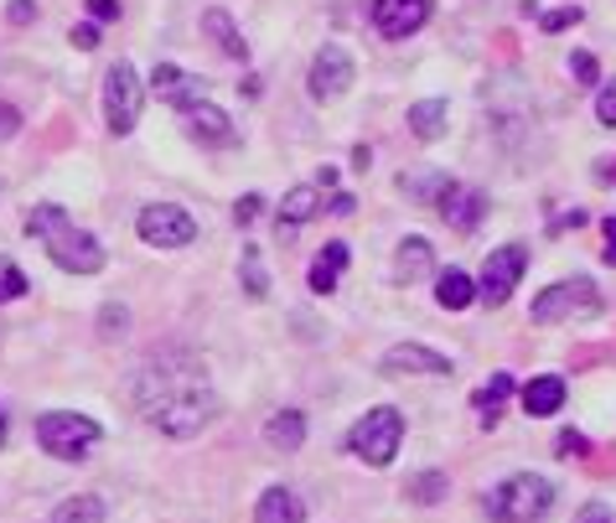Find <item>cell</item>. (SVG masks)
<instances>
[{
    "instance_id": "cell-47",
    "label": "cell",
    "mask_w": 616,
    "mask_h": 523,
    "mask_svg": "<svg viewBox=\"0 0 616 523\" xmlns=\"http://www.w3.org/2000/svg\"><path fill=\"white\" fill-rule=\"evenodd\" d=\"M238 94H244V99H259V78H255V73H249V78L238 84Z\"/></svg>"
},
{
    "instance_id": "cell-23",
    "label": "cell",
    "mask_w": 616,
    "mask_h": 523,
    "mask_svg": "<svg viewBox=\"0 0 616 523\" xmlns=\"http://www.w3.org/2000/svg\"><path fill=\"white\" fill-rule=\"evenodd\" d=\"M404 125H409V135L415 140H441L451 125V104L446 99H420V104H409V114H404Z\"/></svg>"
},
{
    "instance_id": "cell-22",
    "label": "cell",
    "mask_w": 616,
    "mask_h": 523,
    "mask_svg": "<svg viewBox=\"0 0 616 523\" xmlns=\"http://www.w3.org/2000/svg\"><path fill=\"white\" fill-rule=\"evenodd\" d=\"M513 394H518V378H513V373H492L488 384L471 394V410L482 414V431H497V420H503V404H508Z\"/></svg>"
},
{
    "instance_id": "cell-17",
    "label": "cell",
    "mask_w": 616,
    "mask_h": 523,
    "mask_svg": "<svg viewBox=\"0 0 616 523\" xmlns=\"http://www.w3.org/2000/svg\"><path fill=\"white\" fill-rule=\"evenodd\" d=\"M565 399H570V384H565L559 373H533L529 384H518V404H523V414H533V420L559 414Z\"/></svg>"
},
{
    "instance_id": "cell-41",
    "label": "cell",
    "mask_w": 616,
    "mask_h": 523,
    "mask_svg": "<svg viewBox=\"0 0 616 523\" xmlns=\"http://www.w3.org/2000/svg\"><path fill=\"white\" fill-rule=\"evenodd\" d=\"M5 22H11V26H32V22H37V0H5Z\"/></svg>"
},
{
    "instance_id": "cell-12",
    "label": "cell",
    "mask_w": 616,
    "mask_h": 523,
    "mask_svg": "<svg viewBox=\"0 0 616 523\" xmlns=\"http://www.w3.org/2000/svg\"><path fill=\"white\" fill-rule=\"evenodd\" d=\"M379 373L383 378H446V373H456V363H451L446 352L426 348V343H394V348L379 358Z\"/></svg>"
},
{
    "instance_id": "cell-37",
    "label": "cell",
    "mask_w": 616,
    "mask_h": 523,
    "mask_svg": "<svg viewBox=\"0 0 616 523\" xmlns=\"http://www.w3.org/2000/svg\"><path fill=\"white\" fill-rule=\"evenodd\" d=\"M259 213H264V197H259V192H244V197L234 202V223H238V228L259 223Z\"/></svg>"
},
{
    "instance_id": "cell-1",
    "label": "cell",
    "mask_w": 616,
    "mask_h": 523,
    "mask_svg": "<svg viewBox=\"0 0 616 523\" xmlns=\"http://www.w3.org/2000/svg\"><path fill=\"white\" fill-rule=\"evenodd\" d=\"M135 410L150 431H161L167 440H192L202 436L218 420V389L213 373H208V358L202 352L182 348H156L135 373Z\"/></svg>"
},
{
    "instance_id": "cell-48",
    "label": "cell",
    "mask_w": 616,
    "mask_h": 523,
    "mask_svg": "<svg viewBox=\"0 0 616 523\" xmlns=\"http://www.w3.org/2000/svg\"><path fill=\"white\" fill-rule=\"evenodd\" d=\"M353 161H358V172H368V166H373V151H368V146H358V151H353Z\"/></svg>"
},
{
    "instance_id": "cell-38",
    "label": "cell",
    "mask_w": 616,
    "mask_h": 523,
    "mask_svg": "<svg viewBox=\"0 0 616 523\" xmlns=\"http://www.w3.org/2000/svg\"><path fill=\"white\" fill-rule=\"evenodd\" d=\"M84 11H88V22H99V26H109V22H120V16H125V5H120V0H84Z\"/></svg>"
},
{
    "instance_id": "cell-20",
    "label": "cell",
    "mask_w": 616,
    "mask_h": 523,
    "mask_svg": "<svg viewBox=\"0 0 616 523\" xmlns=\"http://www.w3.org/2000/svg\"><path fill=\"white\" fill-rule=\"evenodd\" d=\"M202 37L229 58V63H249V42H244V32H238V22L223 11V5H208L202 11Z\"/></svg>"
},
{
    "instance_id": "cell-5",
    "label": "cell",
    "mask_w": 616,
    "mask_h": 523,
    "mask_svg": "<svg viewBox=\"0 0 616 523\" xmlns=\"http://www.w3.org/2000/svg\"><path fill=\"white\" fill-rule=\"evenodd\" d=\"M32 436L42 446V457H52V461H88V451L104 440V425L94 414H78V410H47V414H37Z\"/></svg>"
},
{
    "instance_id": "cell-2",
    "label": "cell",
    "mask_w": 616,
    "mask_h": 523,
    "mask_svg": "<svg viewBox=\"0 0 616 523\" xmlns=\"http://www.w3.org/2000/svg\"><path fill=\"white\" fill-rule=\"evenodd\" d=\"M26 234L42 244L47 260L58 264L63 275H99V270L109 264L104 244L94 239L88 228H78L63 202H37V208L26 213Z\"/></svg>"
},
{
    "instance_id": "cell-18",
    "label": "cell",
    "mask_w": 616,
    "mask_h": 523,
    "mask_svg": "<svg viewBox=\"0 0 616 523\" xmlns=\"http://www.w3.org/2000/svg\"><path fill=\"white\" fill-rule=\"evenodd\" d=\"M327 213V197H321L317 182H300V187H291L285 192V202L275 208V223L280 234H296V228H306L311 219H321Z\"/></svg>"
},
{
    "instance_id": "cell-13",
    "label": "cell",
    "mask_w": 616,
    "mask_h": 523,
    "mask_svg": "<svg viewBox=\"0 0 616 523\" xmlns=\"http://www.w3.org/2000/svg\"><path fill=\"white\" fill-rule=\"evenodd\" d=\"M435 213H441V223L456 228V234H477L482 219H488V192H482V187H467V182H456V176H451L446 192L435 197Z\"/></svg>"
},
{
    "instance_id": "cell-31",
    "label": "cell",
    "mask_w": 616,
    "mask_h": 523,
    "mask_svg": "<svg viewBox=\"0 0 616 523\" xmlns=\"http://www.w3.org/2000/svg\"><path fill=\"white\" fill-rule=\"evenodd\" d=\"M125 327H130V311L109 301L104 311H99V337H104V343H114V337H125Z\"/></svg>"
},
{
    "instance_id": "cell-3",
    "label": "cell",
    "mask_w": 616,
    "mask_h": 523,
    "mask_svg": "<svg viewBox=\"0 0 616 523\" xmlns=\"http://www.w3.org/2000/svg\"><path fill=\"white\" fill-rule=\"evenodd\" d=\"M554 482L539 477V472H513L492 487L488 498H482V513L492 523H544L554 508Z\"/></svg>"
},
{
    "instance_id": "cell-30",
    "label": "cell",
    "mask_w": 616,
    "mask_h": 523,
    "mask_svg": "<svg viewBox=\"0 0 616 523\" xmlns=\"http://www.w3.org/2000/svg\"><path fill=\"white\" fill-rule=\"evenodd\" d=\"M26 290H32V285H26V275H22V270H16V264H11V260H0V306L22 301Z\"/></svg>"
},
{
    "instance_id": "cell-44",
    "label": "cell",
    "mask_w": 616,
    "mask_h": 523,
    "mask_svg": "<svg viewBox=\"0 0 616 523\" xmlns=\"http://www.w3.org/2000/svg\"><path fill=\"white\" fill-rule=\"evenodd\" d=\"M586 223H591V213H580V208H570V213H565V219H554L550 228H554V234H565V228H586Z\"/></svg>"
},
{
    "instance_id": "cell-25",
    "label": "cell",
    "mask_w": 616,
    "mask_h": 523,
    "mask_svg": "<svg viewBox=\"0 0 616 523\" xmlns=\"http://www.w3.org/2000/svg\"><path fill=\"white\" fill-rule=\"evenodd\" d=\"M264 440H270L275 451H285V457H296L300 446H306V414L300 410H275L270 420H264Z\"/></svg>"
},
{
    "instance_id": "cell-33",
    "label": "cell",
    "mask_w": 616,
    "mask_h": 523,
    "mask_svg": "<svg viewBox=\"0 0 616 523\" xmlns=\"http://www.w3.org/2000/svg\"><path fill=\"white\" fill-rule=\"evenodd\" d=\"M554 451H559L565 461L591 457V436H580V431H559V436H554Z\"/></svg>"
},
{
    "instance_id": "cell-16",
    "label": "cell",
    "mask_w": 616,
    "mask_h": 523,
    "mask_svg": "<svg viewBox=\"0 0 616 523\" xmlns=\"http://www.w3.org/2000/svg\"><path fill=\"white\" fill-rule=\"evenodd\" d=\"M394 281L415 285V281H435V244L426 234H404L394 244Z\"/></svg>"
},
{
    "instance_id": "cell-49",
    "label": "cell",
    "mask_w": 616,
    "mask_h": 523,
    "mask_svg": "<svg viewBox=\"0 0 616 523\" xmlns=\"http://www.w3.org/2000/svg\"><path fill=\"white\" fill-rule=\"evenodd\" d=\"M5 436H11V414H5V404H0V451H5Z\"/></svg>"
},
{
    "instance_id": "cell-8",
    "label": "cell",
    "mask_w": 616,
    "mask_h": 523,
    "mask_svg": "<svg viewBox=\"0 0 616 523\" xmlns=\"http://www.w3.org/2000/svg\"><path fill=\"white\" fill-rule=\"evenodd\" d=\"M135 234L150 249H187V244H197L202 228H197V219H192L182 202H146L135 213Z\"/></svg>"
},
{
    "instance_id": "cell-43",
    "label": "cell",
    "mask_w": 616,
    "mask_h": 523,
    "mask_svg": "<svg viewBox=\"0 0 616 523\" xmlns=\"http://www.w3.org/2000/svg\"><path fill=\"white\" fill-rule=\"evenodd\" d=\"M601 239H606V249H601V260L616 264V213H612V219H601Z\"/></svg>"
},
{
    "instance_id": "cell-35",
    "label": "cell",
    "mask_w": 616,
    "mask_h": 523,
    "mask_svg": "<svg viewBox=\"0 0 616 523\" xmlns=\"http://www.w3.org/2000/svg\"><path fill=\"white\" fill-rule=\"evenodd\" d=\"M595 125L616 130V84H601V88H595Z\"/></svg>"
},
{
    "instance_id": "cell-7",
    "label": "cell",
    "mask_w": 616,
    "mask_h": 523,
    "mask_svg": "<svg viewBox=\"0 0 616 523\" xmlns=\"http://www.w3.org/2000/svg\"><path fill=\"white\" fill-rule=\"evenodd\" d=\"M146 94H150V88L140 84L135 63H125V58H120V63L104 67V130L114 135V140H125V135L140 125Z\"/></svg>"
},
{
    "instance_id": "cell-11",
    "label": "cell",
    "mask_w": 616,
    "mask_h": 523,
    "mask_svg": "<svg viewBox=\"0 0 616 523\" xmlns=\"http://www.w3.org/2000/svg\"><path fill=\"white\" fill-rule=\"evenodd\" d=\"M430 16H435V0H373L368 22L383 42H409L415 32H426Z\"/></svg>"
},
{
    "instance_id": "cell-21",
    "label": "cell",
    "mask_w": 616,
    "mask_h": 523,
    "mask_svg": "<svg viewBox=\"0 0 616 523\" xmlns=\"http://www.w3.org/2000/svg\"><path fill=\"white\" fill-rule=\"evenodd\" d=\"M255 523H306V498L296 487H264L255 502Z\"/></svg>"
},
{
    "instance_id": "cell-40",
    "label": "cell",
    "mask_w": 616,
    "mask_h": 523,
    "mask_svg": "<svg viewBox=\"0 0 616 523\" xmlns=\"http://www.w3.org/2000/svg\"><path fill=\"white\" fill-rule=\"evenodd\" d=\"M575 523H616V508L612 502H601V498H591L580 513H575Z\"/></svg>"
},
{
    "instance_id": "cell-29",
    "label": "cell",
    "mask_w": 616,
    "mask_h": 523,
    "mask_svg": "<svg viewBox=\"0 0 616 523\" xmlns=\"http://www.w3.org/2000/svg\"><path fill=\"white\" fill-rule=\"evenodd\" d=\"M238 285H244V296H249V301H264V296H270V270H264V260H259L255 244H244V260H238Z\"/></svg>"
},
{
    "instance_id": "cell-4",
    "label": "cell",
    "mask_w": 616,
    "mask_h": 523,
    "mask_svg": "<svg viewBox=\"0 0 616 523\" xmlns=\"http://www.w3.org/2000/svg\"><path fill=\"white\" fill-rule=\"evenodd\" d=\"M347 457L362 461V466H373V472H383V466H394V457H399L404 446V414L394 410V404H373V410H362L358 420H353V431H347Z\"/></svg>"
},
{
    "instance_id": "cell-24",
    "label": "cell",
    "mask_w": 616,
    "mask_h": 523,
    "mask_svg": "<svg viewBox=\"0 0 616 523\" xmlns=\"http://www.w3.org/2000/svg\"><path fill=\"white\" fill-rule=\"evenodd\" d=\"M435 306L441 311H467V306H477V281H471L467 270H435Z\"/></svg>"
},
{
    "instance_id": "cell-28",
    "label": "cell",
    "mask_w": 616,
    "mask_h": 523,
    "mask_svg": "<svg viewBox=\"0 0 616 523\" xmlns=\"http://www.w3.org/2000/svg\"><path fill=\"white\" fill-rule=\"evenodd\" d=\"M446 182H451V172H404L399 176V192L409 197V202H420V208H435V197L446 192Z\"/></svg>"
},
{
    "instance_id": "cell-19",
    "label": "cell",
    "mask_w": 616,
    "mask_h": 523,
    "mask_svg": "<svg viewBox=\"0 0 616 523\" xmlns=\"http://www.w3.org/2000/svg\"><path fill=\"white\" fill-rule=\"evenodd\" d=\"M347 264H353V249H347L342 239H327V244H321L317 260H311V270H306V285H311V296H332Z\"/></svg>"
},
{
    "instance_id": "cell-26",
    "label": "cell",
    "mask_w": 616,
    "mask_h": 523,
    "mask_svg": "<svg viewBox=\"0 0 616 523\" xmlns=\"http://www.w3.org/2000/svg\"><path fill=\"white\" fill-rule=\"evenodd\" d=\"M104 519H109V508L99 493H73V498H63L52 508L47 523H104Z\"/></svg>"
},
{
    "instance_id": "cell-34",
    "label": "cell",
    "mask_w": 616,
    "mask_h": 523,
    "mask_svg": "<svg viewBox=\"0 0 616 523\" xmlns=\"http://www.w3.org/2000/svg\"><path fill=\"white\" fill-rule=\"evenodd\" d=\"M580 22H586V11H580V5H559V11H544V16H539L544 32H565V26H580Z\"/></svg>"
},
{
    "instance_id": "cell-42",
    "label": "cell",
    "mask_w": 616,
    "mask_h": 523,
    "mask_svg": "<svg viewBox=\"0 0 616 523\" xmlns=\"http://www.w3.org/2000/svg\"><path fill=\"white\" fill-rule=\"evenodd\" d=\"M327 213H332V219H353V213H358V197H353V192H332V197H327Z\"/></svg>"
},
{
    "instance_id": "cell-6",
    "label": "cell",
    "mask_w": 616,
    "mask_h": 523,
    "mask_svg": "<svg viewBox=\"0 0 616 523\" xmlns=\"http://www.w3.org/2000/svg\"><path fill=\"white\" fill-rule=\"evenodd\" d=\"M601 311V290H595L591 275H570V281L544 285L529 306L533 327H559V322H586Z\"/></svg>"
},
{
    "instance_id": "cell-32",
    "label": "cell",
    "mask_w": 616,
    "mask_h": 523,
    "mask_svg": "<svg viewBox=\"0 0 616 523\" xmlns=\"http://www.w3.org/2000/svg\"><path fill=\"white\" fill-rule=\"evenodd\" d=\"M570 73H575V84L601 88V63H595L591 52H570Z\"/></svg>"
},
{
    "instance_id": "cell-46",
    "label": "cell",
    "mask_w": 616,
    "mask_h": 523,
    "mask_svg": "<svg viewBox=\"0 0 616 523\" xmlns=\"http://www.w3.org/2000/svg\"><path fill=\"white\" fill-rule=\"evenodd\" d=\"M337 166H321V172H317V187H332V192H337Z\"/></svg>"
},
{
    "instance_id": "cell-36",
    "label": "cell",
    "mask_w": 616,
    "mask_h": 523,
    "mask_svg": "<svg viewBox=\"0 0 616 523\" xmlns=\"http://www.w3.org/2000/svg\"><path fill=\"white\" fill-rule=\"evenodd\" d=\"M22 125H26V114L16 110L11 99H0V146H5V140H16V135H22Z\"/></svg>"
},
{
    "instance_id": "cell-9",
    "label": "cell",
    "mask_w": 616,
    "mask_h": 523,
    "mask_svg": "<svg viewBox=\"0 0 616 523\" xmlns=\"http://www.w3.org/2000/svg\"><path fill=\"white\" fill-rule=\"evenodd\" d=\"M529 275V244H503V249H492L488 264H482V275H477V301L482 306H508L518 281Z\"/></svg>"
},
{
    "instance_id": "cell-27",
    "label": "cell",
    "mask_w": 616,
    "mask_h": 523,
    "mask_svg": "<svg viewBox=\"0 0 616 523\" xmlns=\"http://www.w3.org/2000/svg\"><path fill=\"white\" fill-rule=\"evenodd\" d=\"M404 498L420 502V508H435L441 498H451V477L435 472V466H430V472H415V477L404 482Z\"/></svg>"
},
{
    "instance_id": "cell-15",
    "label": "cell",
    "mask_w": 616,
    "mask_h": 523,
    "mask_svg": "<svg viewBox=\"0 0 616 523\" xmlns=\"http://www.w3.org/2000/svg\"><path fill=\"white\" fill-rule=\"evenodd\" d=\"M146 88L156 94V99H161V104H171L176 114L192 110L197 99H208V88H202V78H197V73H187V67H176V63H156V67H150Z\"/></svg>"
},
{
    "instance_id": "cell-39",
    "label": "cell",
    "mask_w": 616,
    "mask_h": 523,
    "mask_svg": "<svg viewBox=\"0 0 616 523\" xmlns=\"http://www.w3.org/2000/svg\"><path fill=\"white\" fill-rule=\"evenodd\" d=\"M67 42L78 47V52H94V47H99V22H73Z\"/></svg>"
},
{
    "instance_id": "cell-14",
    "label": "cell",
    "mask_w": 616,
    "mask_h": 523,
    "mask_svg": "<svg viewBox=\"0 0 616 523\" xmlns=\"http://www.w3.org/2000/svg\"><path fill=\"white\" fill-rule=\"evenodd\" d=\"M182 130H187V140H197L202 151H234L238 146L234 120L218 110L213 99H197L192 110H182Z\"/></svg>"
},
{
    "instance_id": "cell-10",
    "label": "cell",
    "mask_w": 616,
    "mask_h": 523,
    "mask_svg": "<svg viewBox=\"0 0 616 523\" xmlns=\"http://www.w3.org/2000/svg\"><path fill=\"white\" fill-rule=\"evenodd\" d=\"M353 78H358V63H353V52L342 42H327L317 47V58H311V73H306V94L317 99V104H332V99H342L347 88H353Z\"/></svg>"
},
{
    "instance_id": "cell-45",
    "label": "cell",
    "mask_w": 616,
    "mask_h": 523,
    "mask_svg": "<svg viewBox=\"0 0 616 523\" xmlns=\"http://www.w3.org/2000/svg\"><path fill=\"white\" fill-rule=\"evenodd\" d=\"M595 182H601V187H612V182H616V161H595Z\"/></svg>"
}]
</instances>
